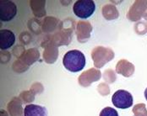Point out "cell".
<instances>
[{"instance_id":"obj_1","label":"cell","mask_w":147,"mask_h":116,"mask_svg":"<svg viewBox=\"0 0 147 116\" xmlns=\"http://www.w3.org/2000/svg\"><path fill=\"white\" fill-rule=\"evenodd\" d=\"M74 19H67L59 23V30L53 35H47L42 41V46L45 47L47 44H53L59 47L61 45H68L72 41L74 23Z\"/></svg>"},{"instance_id":"obj_2","label":"cell","mask_w":147,"mask_h":116,"mask_svg":"<svg viewBox=\"0 0 147 116\" xmlns=\"http://www.w3.org/2000/svg\"><path fill=\"white\" fill-rule=\"evenodd\" d=\"M85 55L78 50H71L66 52L63 58V64L66 70L71 73H78L86 66Z\"/></svg>"},{"instance_id":"obj_3","label":"cell","mask_w":147,"mask_h":116,"mask_svg":"<svg viewBox=\"0 0 147 116\" xmlns=\"http://www.w3.org/2000/svg\"><path fill=\"white\" fill-rule=\"evenodd\" d=\"M91 58L96 68H102L114 58V52L111 48L96 46L91 51Z\"/></svg>"},{"instance_id":"obj_4","label":"cell","mask_w":147,"mask_h":116,"mask_svg":"<svg viewBox=\"0 0 147 116\" xmlns=\"http://www.w3.org/2000/svg\"><path fill=\"white\" fill-rule=\"evenodd\" d=\"M96 10L95 2L92 0H78L74 3V15L80 19H88Z\"/></svg>"},{"instance_id":"obj_5","label":"cell","mask_w":147,"mask_h":116,"mask_svg":"<svg viewBox=\"0 0 147 116\" xmlns=\"http://www.w3.org/2000/svg\"><path fill=\"white\" fill-rule=\"evenodd\" d=\"M112 102L115 107L124 109L132 106L134 99L132 94L129 92L120 89L113 93L112 97Z\"/></svg>"},{"instance_id":"obj_6","label":"cell","mask_w":147,"mask_h":116,"mask_svg":"<svg viewBox=\"0 0 147 116\" xmlns=\"http://www.w3.org/2000/svg\"><path fill=\"white\" fill-rule=\"evenodd\" d=\"M101 77L102 73L100 70L96 68H90L81 73V75L78 78V82L80 86L86 87L90 86L91 83H93L94 82L100 80Z\"/></svg>"},{"instance_id":"obj_7","label":"cell","mask_w":147,"mask_h":116,"mask_svg":"<svg viewBox=\"0 0 147 116\" xmlns=\"http://www.w3.org/2000/svg\"><path fill=\"white\" fill-rule=\"evenodd\" d=\"M17 13V7L12 1H1L0 2V19L7 22L15 18Z\"/></svg>"},{"instance_id":"obj_8","label":"cell","mask_w":147,"mask_h":116,"mask_svg":"<svg viewBox=\"0 0 147 116\" xmlns=\"http://www.w3.org/2000/svg\"><path fill=\"white\" fill-rule=\"evenodd\" d=\"M92 26L88 21H79L75 27L77 41L80 43H86L90 38Z\"/></svg>"},{"instance_id":"obj_9","label":"cell","mask_w":147,"mask_h":116,"mask_svg":"<svg viewBox=\"0 0 147 116\" xmlns=\"http://www.w3.org/2000/svg\"><path fill=\"white\" fill-rule=\"evenodd\" d=\"M146 9L147 1H136L129 9L127 16L131 21H137L144 16Z\"/></svg>"},{"instance_id":"obj_10","label":"cell","mask_w":147,"mask_h":116,"mask_svg":"<svg viewBox=\"0 0 147 116\" xmlns=\"http://www.w3.org/2000/svg\"><path fill=\"white\" fill-rule=\"evenodd\" d=\"M15 42V35L14 32L9 29L0 30V48L6 51L10 48Z\"/></svg>"},{"instance_id":"obj_11","label":"cell","mask_w":147,"mask_h":116,"mask_svg":"<svg viewBox=\"0 0 147 116\" xmlns=\"http://www.w3.org/2000/svg\"><path fill=\"white\" fill-rule=\"evenodd\" d=\"M134 69L135 67L132 63L124 59L118 61L116 66V73L123 75L125 77H131L134 73Z\"/></svg>"},{"instance_id":"obj_12","label":"cell","mask_w":147,"mask_h":116,"mask_svg":"<svg viewBox=\"0 0 147 116\" xmlns=\"http://www.w3.org/2000/svg\"><path fill=\"white\" fill-rule=\"evenodd\" d=\"M59 57V50L58 47L53 45V44H47L44 47L43 51V59L47 64L54 63Z\"/></svg>"},{"instance_id":"obj_13","label":"cell","mask_w":147,"mask_h":116,"mask_svg":"<svg viewBox=\"0 0 147 116\" xmlns=\"http://www.w3.org/2000/svg\"><path fill=\"white\" fill-rule=\"evenodd\" d=\"M7 109L10 116H23L24 115V109H22V100L20 98H13L8 103Z\"/></svg>"},{"instance_id":"obj_14","label":"cell","mask_w":147,"mask_h":116,"mask_svg":"<svg viewBox=\"0 0 147 116\" xmlns=\"http://www.w3.org/2000/svg\"><path fill=\"white\" fill-rule=\"evenodd\" d=\"M40 58V52L36 48H30L28 50H26L22 57L20 58V60L26 64L27 66H30L34 64L36 61H37Z\"/></svg>"},{"instance_id":"obj_15","label":"cell","mask_w":147,"mask_h":116,"mask_svg":"<svg viewBox=\"0 0 147 116\" xmlns=\"http://www.w3.org/2000/svg\"><path fill=\"white\" fill-rule=\"evenodd\" d=\"M24 116H47V110L41 105L28 104L24 109Z\"/></svg>"},{"instance_id":"obj_16","label":"cell","mask_w":147,"mask_h":116,"mask_svg":"<svg viewBox=\"0 0 147 116\" xmlns=\"http://www.w3.org/2000/svg\"><path fill=\"white\" fill-rule=\"evenodd\" d=\"M45 0H33L30 2L33 14L36 18H42L47 15L45 9Z\"/></svg>"},{"instance_id":"obj_17","label":"cell","mask_w":147,"mask_h":116,"mask_svg":"<svg viewBox=\"0 0 147 116\" xmlns=\"http://www.w3.org/2000/svg\"><path fill=\"white\" fill-rule=\"evenodd\" d=\"M59 23V19L54 17H46L42 22V31L45 33L53 32L56 29Z\"/></svg>"},{"instance_id":"obj_18","label":"cell","mask_w":147,"mask_h":116,"mask_svg":"<svg viewBox=\"0 0 147 116\" xmlns=\"http://www.w3.org/2000/svg\"><path fill=\"white\" fill-rule=\"evenodd\" d=\"M103 17L107 20L116 19L118 18V11L113 4H106L102 7Z\"/></svg>"},{"instance_id":"obj_19","label":"cell","mask_w":147,"mask_h":116,"mask_svg":"<svg viewBox=\"0 0 147 116\" xmlns=\"http://www.w3.org/2000/svg\"><path fill=\"white\" fill-rule=\"evenodd\" d=\"M29 66H27L26 64H25L24 62H22L20 59H17L14 62V64L12 65V69L15 71V73H22L26 72L29 69Z\"/></svg>"},{"instance_id":"obj_20","label":"cell","mask_w":147,"mask_h":116,"mask_svg":"<svg viewBox=\"0 0 147 116\" xmlns=\"http://www.w3.org/2000/svg\"><path fill=\"white\" fill-rule=\"evenodd\" d=\"M28 27L29 29L34 32L35 34L38 35L41 33V29H42V22H40L39 20H37L36 19H30L28 23Z\"/></svg>"},{"instance_id":"obj_21","label":"cell","mask_w":147,"mask_h":116,"mask_svg":"<svg viewBox=\"0 0 147 116\" xmlns=\"http://www.w3.org/2000/svg\"><path fill=\"white\" fill-rule=\"evenodd\" d=\"M35 93L31 90L23 91L20 94V98L24 103H31L35 100Z\"/></svg>"},{"instance_id":"obj_22","label":"cell","mask_w":147,"mask_h":116,"mask_svg":"<svg viewBox=\"0 0 147 116\" xmlns=\"http://www.w3.org/2000/svg\"><path fill=\"white\" fill-rule=\"evenodd\" d=\"M134 116H147V109L144 103H138L133 109Z\"/></svg>"},{"instance_id":"obj_23","label":"cell","mask_w":147,"mask_h":116,"mask_svg":"<svg viewBox=\"0 0 147 116\" xmlns=\"http://www.w3.org/2000/svg\"><path fill=\"white\" fill-rule=\"evenodd\" d=\"M103 79L107 82V83H113L117 79L116 73L112 69H107L103 73Z\"/></svg>"},{"instance_id":"obj_24","label":"cell","mask_w":147,"mask_h":116,"mask_svg":"<svg viewBox=\"0 0 147 116\" xmlns=\"http://www.w3.org/2000/svg\"><path fill=\"white\" fill-rule=\"evenodd\" d=\"M100 116H118V112L112 107L104 108L100 113Z\"/></svg>"},{"instance_id":"obj_25","label":"cell","mask_w":147,"mask_h":116,"mask_svg":"<svg viewBox=\"0 0 147 116\" xmlns=\"http://www.w3.org/2000/svg\"><path fill=\"white\" fill-rule=\"evenodd\" d=\"M31 40H32L31 35L28 32H23L20 35V41L23 45H29L31 41Z\"/></svg>"},{"instance_id":"obj_26","label":"cell","mask_w":147,"mask_h":116,"mask_svg":"<svg viewBox=\"0 0 147 116\" xmlns=\"http://www.w3.org/2000/svg\"><path fill=\"white\" fill-rule=\"evenodd\" d=\"M97 90H98V93L102 96L108 95L110 93V88L108 87V85L105 83L99 84L97 87Z\"/></svg>"},{"instance_id":"obj_27","label":"cell","mask_w":147,"mask_h":116,"mask_svg":"<svg viewBox=\"0 0 147 116\" xmlns=\"http://www.w3.org/2000/svg\"><path fill=\"white\" fill-rule=\"evenodd\" d=\"M135 31L139 35H144L147 32V25L145 22H139L135 25Z\"/></svg>"},{"instance_id":"obj_28","label":"cell","mask_w":147,"mask_h":116,"mask_svg":"<svg viewBox=\"0 0 147 116\" xmlns=\"http://www.w3.org/2000/svg\"><path fill=\"white\" fill-rule=\"evenodd\" d=\"M25 51H26L25 47L23 45H16L15 48L13 49V55L15 56V57L20 59V58L22 57V55L24 54Z\"/></svg>"},{"instance_id":"obj_29","label":"cell","mask_w":147,"mask_h":116,"mask_svg":"<svg viewBox=\"0 0 147 116\" xmlns=\"http://www.w3.org/2000/svg\"><path fill=\"white\" fill-rule=\"evenodd\" d=\"M43 89L44 87L42 86V84L41 83H35L31 85L30 87V90L35 93V94H37V93H42L43 92Z\"/></svg>"},{"instance_id":"obj_30","label":"cell","mask_w":147,"mask_h":116,"mask_svg":"<svg viewBox=\"0 0 147 116\" xmlns=\"http://www.w3.org/2000/svg\"><path fill=\"white\" fill-rule=\"evenodd\" d=\"M0 57H1V62H2V64H6V63L10 60L11 55H10V53H9L8 51H3V50H2V51H1Z\"/></svg>"},{"instance_id":"obj_31","label":"cell","mask_w":147,"mask_h":116,"mask_svg":"<svg viewBox=\"0 0 147 116\" xmlns=\"http://www.w3.org/2000/svg\"><path fill=\"white\" fill-rule=\"evenodd\" d=\"M0 114H1V116H8V113L4 109H1Z\"/></svg>"},{"instance_id":"obj_32","label":"cell","mask_w":147,"mask_h":116,"mask_svg":"<svg viewBox=\"0 0 147 116\" xmlns=\"http://www.w3.org/2000/svg\"><path fill=\"white\" fill-rule=\"evenodd\" d=\"M145 97H146V99L147 100V87L146 89V91H145Z\"/></svg>"}]
</instances>
